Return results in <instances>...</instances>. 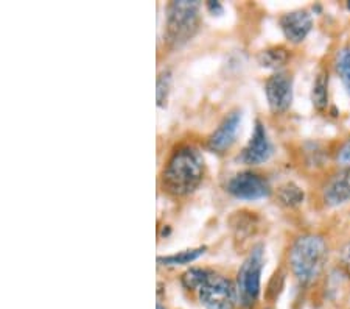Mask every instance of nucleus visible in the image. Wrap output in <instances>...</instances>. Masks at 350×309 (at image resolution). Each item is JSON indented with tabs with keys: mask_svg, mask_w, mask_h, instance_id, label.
<instances>
[{
	"mask_svg": "<svg viewBox=\"0 0 350 309\" xmlns=\"http://www.w3.org/2000/svg\"><path fill=\"white\" fill-rule=\"evenodd\" d=\"M336 162L341 166L350 167V139L342 144V147L338 150L336 153Z\"/></svg>",
	"mask_w": 350,
	"mask_h": 309,
	"instance_id": "6ab92c4d",
	"label": "nucleus"
},
{
	"mask_svg": "<svg viewBox=\"0 0 350 309\" xmlns=\"http://www.w3.org/2000/svg\"><path fill=\"white\" fill-rule=\"evenodd\" d=\"M172 89V72L163 71L157 77V105L163 108L167 105L168 95H170Z\"/></svg>",
	"mask_w": 350,
	"mask_h": 309,
	"instance_id": "a211bd4d",
	"label": "nucleus"
},
{
	"mask_svg": "<svg viewBox=\"0 0 350 309\" xmlns=\"http://www.w3.org/2000/svg\"><path fill=\"white\" fill-rule=\"evenodd\" d=\"M342 267H344V271H346V273H347V277L350 278V244L346 247V249L342 250Z\"/></svg>",
	"mask_w": 350,
	"mask_h": 309,
	"instance_id": "aec40b11",
	"label": "nucleus"
},
{
	"mask_svg": "<svg viewBox=\"0 0 350 309\" xmlns=\"http://www.w3.org/2000/svg\"><path fill=\"white\" fill-rule=\"evenodd\" d=\"M241 123V111H232L230 114L224 117V121L219 123L215 132L211 134L207 140L208 150L215 153H224L226 150L230 149V145L235 143L237 133L240 130Z\"/></svg>",
	"mask_w": 350,
	"mask_h": 309,
	"instance_id": "1a4fd4ad",
	"label": "nucleus"
},
{
	"mask_svg": "<svg viewBox=\"0 0 350 309\" xmlns=\"http://www.w3.org/2000/svg\"><path fill=\"white\" fill-rule=\"evenodd\" d=\"M350 200V167L333 177L324 189V201L329 206H340Z\"/></svg>",
	"mask_w": 350,
	"mask_h": 309,
	"instance_id": "9b49d317",
	"label": "nucleus"
},
{
	"mask_svg": "<svg viewBox=\"0 0 350 309\" xmlns=\"http://www.w3.org/2000/svg\"><path fill=\"white\" fill-rule=\"evenodd\" d=\"M157 309H165V308H163L162 305H157Z\"/></svg>",
	"mask_w": 350,
	"mask_h": 309,
	"instance_id": "4be33fe9",
	"label": "nucleus"
},
{
	"mask_svg": "<svg viewBox=\"0 0 350 309\" xmlns=\"http://www.w3.org/2000/svg\"><path fill=\"white\" fill-rule=\"evenodd\" d=\"M349 8H350V3H349Z\"/></svg>",
	"mask_w": 350,
	"mask_h": 309,
	"instance_id": "5701e85b",
	"label": "nucleus"
},
{
	"mask_svg": "<svg viewBox=\"0 0 350 309\" xmlns=\"http://www.w3.org/2000/svg\"><path fill=\"white\" fill-rule=\"evenodd\" d=\"M278 199L282 205L285 206H297L304 201V190L296 186L295 183H285L278 190Z\"/></svg>",
	"mask_w": 350,
	"mask_h": 309,
	"instance_id": "2eb2a0df",
	"label": "nucleus"
},
{
	"mask_svg": "<svg viewBox=\"0 0 350 309\" xmlns=\"http://www.w3.org/2000/svg\"><path fill=\"white\" fill-rule=\"evenodd\" d=\"M288 60H290V52L282 46L269 47L258 55V63L268 69H279L288 63Z\"/></svg>",
	"mask_w": 350,
	"mask_h": 309,
	"instance_id": "ddd939ff",
	"label": "nucleus"
},
{
	"mask_svg": "<svg viewBox=\"0 0 350 309\" xmlns=\"http://www.w3.org/2000/svg\"><path fill=\"white\" fill-rule=\"evenodd\" d=\"M312 102L316 110L323 111L329 105V72L319 71L312 89Z\"/></svg>",
	"mask_w": 350,
	"mask_h": 309,
	"instance_id": "f8f14e48",
	"label": "nucleus"
},
{
	"mask_svg": "<svg viewBox=\"0 0 350 309\" xmlns=\"http://www.w3.org/2000/svg\"><path fill=\"white\" fill-rule=\"evenodd\" d=\"M211 272L212 271H208V269H201V267L190 269V271H187L183 275L184 288L189 291H198L202 286V283H204L208 275H211Z\"/></svg>",
	"mask_w": 350,
	"mask_h": 309,
	"instance_id": "f3484780",
	"label": "nucleus"
},
{
	"mask_svg": "<svg viewBox=\"0 0 350 309\" xmlns=\"http://www.w3.org/2000/svg\"><path fill=\"white\" fill-rule=\"evenodd\" d=\"M207 8L211 10L213 14H221L223 13V7H221V3H219V2H208Z\"/></svg>",
	"mask_w": 350,
	"mask_h": 309,
	"instance_id": "412c9836",
	"label": "nucleus"
},
{
	"mask_svg": "<svg viewBox=\"0 0 350 309\" xmlns=\"http://www.w3.org/2000/svg\"><path fill=\"white\" fill-rule=\"evenodd\" d=\"M228 193L240 200H260L271 194V188L258 173L241 172L229 180Z\"/></svg>",
	"mask_w": 350,
	"mask_h": 309,
	"instance_id": "423d86ee",
	"label": "nucleus"
},
{
	"mask_svg": "<svg viewBox=\"0 0 350 309\" xmlns=\"http://www.w3.org/2000/svg\"><path fill=\"white\" fill-rule=\"evenodd\" d=\"M329 256L325 239L318 234H304L296 239L290 250V266L296 280L312 284L323 272Z\"/></svg>",
	"mask_w": 350,
	"mask_h": 309,
	"instance_id": "f03ea898",
	"label": "nucleus"
},
{
	"mask_svg": "<svg viewBox=\"0 0 350 309\" xmlns=\"http://www.w3.org/2000/svg\"><path fill=\"white\" fill-rule=\"evenodd\" d=\"M265 94L271 111L285 112L293 102V77L288 72H275L265 83Z\"/></svg>",
	"mask_w": 350,
	"mask_h": 309,
	"instance_id": "0eeeda50",
	"label": "nucleus"
},
{
	"mask_svg": "<svg viewBox=\"0 0 350 309\" xmlns=\"http://www.w3.org/2000/svg\"><path fill=\"white\" fill-rule=\"evenodd\" d=\"M201 305L207 309H232L239 299V292L228 278L211 272L204 283L198 289Z\"/></svg>",
	"mask_w": 350,
	"mask_h": 309,
	"instance_id": "39448f33",
	"label": "nucleus"
},
{
	"mask_svg": "<svg viewBox=\"0 0 350 309\" xmlns=\"http://www.w3.org/2000/svg\"><path fill=\"white\" fill-rule=\"evenodd\" d=\"M204 177V160L193 147L176 150L162 173L163 189L172 195H189L200 186Z\"/></svg>",
	"mask_w": 350,
	"mask_h": 309,
	"instance_id": "f257e3e1",
	"label": "nucleus"
},
{
	"mask_svg": "<svg viewBox=\"0 0 350 309\" xmlns=\"http://www.w3.org/2000/svg\"><path fill=\"white\" fill-rule=\"evenodd\" d=\"M335 69L336 74L340 75L341 82L344 86H346L347 92L350 94V47L341 49L336 55L335 61Z\"/></svg>",
	"mask_w": 350,
	"mask_h": 309,
	"instance_id": "dca6fc26",
	"label": "nucleus"
},
{
	"mask_svg": "<svg viewBox=\"0 0 350 309\" xmlns=\"http://www.w3.org/2000/svg\"><path fill=\"white\" fill-rule=\"evenodd\" d=\"M271 155H273V145H271L268 133L265 130L263 123L257 121L250 143L241 151L240 161L247 166H258L267 162L271 158Z\"/></svg>",
	"mask_w": 350,
	"mask_h": 309,
	"instance_id": "6e6552de",
	"label": "nucleus"
},
{
	"mask_svg": "<svg viewBox=\"0 0 350 309\" xmlns=\"http://www.w3.org/2000/svg\"><path fill=\"white\" fill-rule=\"evenodd\" d=\"M200 27V3L195 0H178L167 8L165 39L173 47H180L195 36Z\"/></svg>",
	"mask_w": 350,
	"mask_h": 309,
	"instance_id": "7ed1b4c3",
	"label": "nucleus"
},
{
	"mask_svg": "<svg viewBox=\"0 0 350 309\" xmlns=\"http://www.w3.org/2000/svg\"><path fill=\"white\" fill-rule=\"evenodd\" d=\"M279 24L288 41L293 44H299L308 36L310 32H312L313 19L312 16L308 14V11L297 10L282 16Z\"/></svg>",
	"mask_w": 350,
	"mask_h": 309,
	"instance_id": "9d476101",
	"label": "nucleus"
},
{
	"mask_svg": "<svg viewBox=\"0 0 350 309\" xmlns=\"http://www.w3.org/2000/svg\"><path fill=\"white\" fill-rule=\"evenodd\" d=\"M206 247H198V249H189L184 251H179L176 255H170V256H162L157 258V262L162 264V266H185V264H190L196 261L198 258L202 256L206 253Z\"/></svg>",
	"mask_w": 350,
	"mask_h": 309,
	"instance_id": "4468645a",
	"label": "nucleus"
},
{
	"mask_svg": "<svg viewBox=\"0 0 350 309\" xmlns=\"http://www.w3.org/2000/svg\"><path fill=\"white\" fill-rule=\"evenodd\" d=\"M263 264V247L258 245L243 261L239 275H237V292H239L240 305L245 309H251L256 305L258 295H260V277Z\"/></svg>",
	"mask_w": 350,
	"mask_h": 309,
	"instance_id": "20e7f679",
	"label": "nucleus"
}]
</instances>
